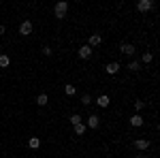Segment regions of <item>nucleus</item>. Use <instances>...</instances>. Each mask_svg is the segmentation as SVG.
<instances>
[{
  "instance_id": "nucleus-1",
  "label": "nucleus",
  "mask_w": 160,
  "mask_h": 158,
  "mask_svg": "<svg viewBox=\"0 0 160 158\" xmlns=\"http://www.w3.org/2000/svg\"><path fill=\"white\" fill-rule=\"evenodd\" d=\"M66 11H68V2L66 0H60V2H56V7H53V13H56V17H64L66 15Z\"/></svg>"
},
{
  "instance_id": "nucleus-2",
  "label": "nucleus",
  "mask_w": 160,
  "mask_h": 158,
  "mask_svg": "<svg viewBox=\"0 0 160 158\" xmlns=\"http://www.w3.org/2000/svg\"><path fill=\"white\" fill-rule=\"evenodd\" d=\"M137 9L139 11H152L154 9V0H139V4H137Z\"/></svg>"
},
{
  "instance_id": "nucleus-3",
  "label": "nucleus",
  "mask_w": 160,
  "mask_h": 158,
  "mask_svg": "<svg viewBox=\"0 0 160 158\" xmlns=\"http://www.w3.org/2000/svg\"><path fill=\"white\" fill-rule=\"evenodd\" d=\"M32 32V24L26 19V22H22V26H19V34H24V37H28Z\"/></svg>"
},
{
  "instance_id": "nucleus-4",
  "label": "nucleus",
  "mask_w": 160,
  "mask_h": 158,
  "mask_svg": "<svg viewBox=\"0 0 160 158\" xmlns=\"http://www.w3.org/2000/svg\"><path fill=\"white\" fill-rule=\"evenodd\" d=\"M120 51L126 54V56H132V54H135V45H130V43H122V45H120Z\"/></svg>"
},
{
  "instance_id": "nucleus-5",
  "label": "nucleus",
  "mask_w": 160,
  "mask_h": 158,
  "mask_svg": "<svg viewBox=\"0 0 160 158\" xmlns=\"http://www.w3.org/2000/svg\"><path fill=\"white\" fill-rule=\"evenodd\" d=\"M100 41H102V37H100V34H92V37H90V41H88V47H98Z\"/></svg>"
},
{
  "instance_id": "nucleus-6",
  "label": "nucleus",
  "mask_w": 160,
  "mask_h": 158,
  "mask_svg": "<svg viewBox=\"0 0 160 158\" xmlns=\"http://www.w3.org/2000/svg\"><path fill=\"white\" fill-rule=\"evenodd\" d=\"M132 145H135L139 152H143V150H148V147H149V141H148V139H139V141H135Z\"/></svg>"
},
{
  "instance_id": "nucleus-7",
  "label": "nucleus",
  "mask_w": 160,
  "mask_h": 158,
  "mask_svg": "<svg viewBox=\"0 0 160 158\" xmlns=\"http://www.w3.org/2000/svg\"><path fill=\"white\" fill-rule=\"evenodd\" d=\"M92 56V47H88V45H83V47H79V58H90Z\"/></svg>"
},
{
  "instance_id": "nucleus-8",
  "label": "nucleus",
  "mask_w": 160,
  "mask_h": 158,
  "mask_svg": "<svg viewBox=\"0 0 160 158\" xmlns=\"http://www.w3.org/2000/svg\"><path fill=\"white\" fill-rule=\"evenodd\" d=\"M105 71H107V73H109V75H115V73H118V71H120V64H118V62H109Z\"/></svg>"
},
{
  "instance_id": "nucleus-9",
  "label": "nucleus",
  "mask_w": 160,
  "mask_h": 158,
  "mask_svg": "<svg viewBox=\"0 0 160 158\" xmlns=\"http://www.w3.org/2000/svg\"><path fill=\"white\" fill-rule=\"evenodd\" d=\"M98 124H100L98 115H90V118H88V126H90V128H98Z\"/></svg>"
},
{
  "instance_id": "nucleus-10",
  "label": "nucleus",
  "mask_w": 160,
  "mask_h": 158,
  "mask_svg": "<svg viewBox=\"0 0 160 158\" xmlns=\"http://www.w3.org/2000/svg\"><path fill=\"white\" fill-rule=\"evenodd\" d=\"M96 105H98V107H109V96H107V94L98 96L96 98Z\"/></svg>"
},
{
  "instance_id": "nucleus-11",
  "label": "nucleus",
  "mask_w": 160,
  "mask_h": 158,
  "mask_svg": "<svg viewBox=\"0 0 160 158\" xmlns=\"http://www.w3.org/2000/svg\"><path fill=\"white\" fill-rule=\"evenodd\" d=\"M143 124V118L139 115V113H135L132 118H130V126H141Z\"/></svg>"
},
{
  "instance_id": "nucleus-12",
  "label": "nucleus",
  "mask_w": 160,
  "mask_h": 158,
  "mask_svg": "<svg viewBox=\"0 0 160 158\" xmlns=\"http://www.w3.org/2000/svg\"><path fill=\"white\" fill-rule=\"evenodd\" d=\"M49 103V98H47V94H38V98H37V105H41V107H45Z\"/></svg>"
},
{
  "instance_id": "nucleus-13",
  "label": "nucleus",
  "mask_w": 160,
  "mask_h": 158,
  "mask_svg": "<svg viewBox=\"0 0 160 158\" xmlns=\"http://www.w3.org/2000/svg\"><path fill=\"white\" fill-rule=\"evenodd\" d=\"M11 64V58L9 56H0V69H7Z\"/></svg>"
},
{
  "instance_id": "nucleus-14",
  "label": "nucleus",
  "mask_w": 160,
  "mask_h": 158,
  "mask_svg": "<svg viewBox=\"0 0 160 158\" xmlns=\"http://www.w3.org/2000/svg\"><path fill=\"white\" fill-rule=\"evenodd\" d=\"M28 145L32 147V150H37L41 145V141H38V137H30V141H28Z\"/></svg>"
},
{
  "instance_id": "nucleus-15",
  "label": "nucleus",
  "mask_w": 160,
  "mask_h": 158,
  "mask_svg": "<svg viewBox=\"0 0 160 158\" xmlns=\"http://www.w3.org/2000/svg\"><path fill=\"white\" fill-rule=\"evenodd\" d=\"M64 92H66V94H68V96H73L75 92H77V88H75L73 84H68V85H66V88H64Z\"/></svg>"
},
{
  "instance_id": "nucleus-16",
  "label": "nucleus",
  "mask_w": 160,
  "mask_h": 158,
  "mask_svg": "<svg viewBox=\"0 0 160 158\" xmlns=\"http://www.w3.org/2000/svg\"><path fill=\"white\" fill-rule=\"evenodd\" d=\"M152 60H154V54H152V51H145V54H143V62H145V64H149Z\"/></svg>"
},
{
  "instance_id": "nucleus-17",
  "label": "nucleus",
  "mask_w": 160,
  "mask_h": 158,
  "mask_svg": "<svg viewBox=\"0 0 160 158\" xmlns=\"http://www.w3.org/2000/svg\"><path fill=\"white\" fill-rule=\"evenodd\" d=\"M75 133H77V135H83V133H86V124H83V122H81V124H77V126H75Z\"/></svg>"
},
{
  "instance_id": "nucleus-18",
  "label": "nucleus",
  "mask_w": 160,
  "mask_h": 158,
  "mask_svg": "<svg viewBox=\"0 0 160 158\" xmlns=\"http://www.w3.org/2000/svg\"><path fill=\"white\" fill-rule=\"evenodd\" d=\"M71 124H73V126L81 124V115H77V113H75V115H71Z\"/></svg>"
},
{
  "instance_id": "nucleus-19",
  "label": "nucleus",
  "mask_w": 160,
  "mask_h": 158,
  "mask_svg": "<svg viewBox=\"0 0 160 158\" xmlns=\"http://www.w3.org/2000/svg\"><path fill=\"white\" fill-rule=\"evenodd\" d=\"M81 103H83V105H92V96H90V94H83V96H81Z\"/></svg>"
},
{
  "instance_id": "nucleus-20",
  "label": "nucleus",
  "mask_w": 160,
  "mask_h": 158,
  "mask_svg": "<svg viewBox=\"0 0 160 158\" xmlns=\"http://www.w3.org/2000/svg\"><path fill=\"white\" fill-rule=\"evenodd\" d=\"M128 69H130V71H135V73H137V71H139V69H141V66H139V62H130V64H128Z\"/></svg>"
},
{
  "instance_id": "nucleus-21",
  "label": "nucleus",
  "mask_w": 160,
  "mask_h": 158,
  "mask_svg": "<svg viewBox=\"0 0 160 158\" xmlns=\"http://www.w3.org/2000/svg\"><path fill=\"white\" fill-rule=\"evenodd\" d=\"M143 107H145V103H143V100H135V109L137 111H141Z\"/></svg>"
},
{
  "instance_id": "nucleus-22",
  "label": "nucleus",
  "mask_w": 160,
  "mask_h": 158,
  "mask_svg": "<svg viewBox=\"0 0 160 158\" xmlns=\"http://www.w3.org/2000/svg\"><path fill=\"white\" fill-rule=\"evenodd\" d=\"M2 34H4V26L0 24V37H2Z\"/></svg>"
},
{
  "instance_id": "nucleus-23",
  "label": "nucleus",
  "mask_w": 160,
  "mask_h": 158,
  "mask_svg": "<svg viewBox=\"0 0 160 158\" xmlns=\"http://www.w3.org/2000/svg\"><path fill=\"white\" fill-rule=\"evenodd\" d=\"M137 158H145V156H143V154H139V156H137Z\"/></svg>"
}]
</instances>
